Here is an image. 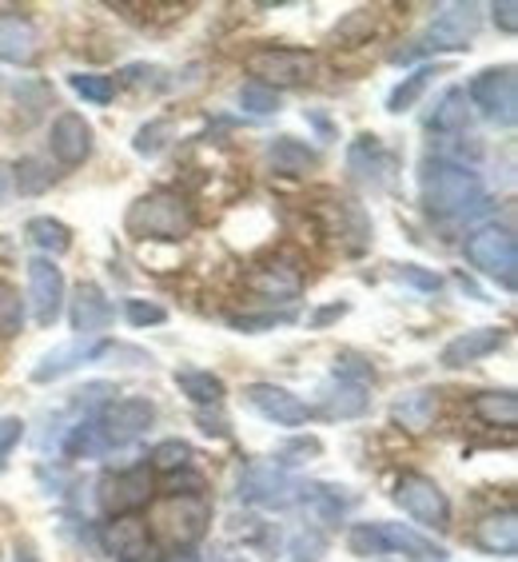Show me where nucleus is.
<instances>
[{
  "instance_id": "45",
  "label": "nucleus",
  "mask_w": 518,
  "mask_h": 562,
  "mask_svg": "<svg viewBox=\"0 0 518 562\" xmlns=\"http://www.w3.org/2000/svg\"><path fill=\"white\" fill-rule=\"evenodd\" d=\"M288 319H292L288 312H283V315H236V319H232V327H239V331L256 336V331H268V327L288 324Z\"/></svg>"
},
{
  "instance_id": "43",
  "label": "nucleus",
  "mask_w": 518,
  "mask_h": 562,
  "mask_svg": "<svg viewBox=\"0 0 518 562\" xmlns=\"http://www.w3.org/2000/svg\"><path fill=\"white\" fill-rule=\"evenodd\" d=\"M307 454H319V443H315V439H295V443L280 447V454H275V467H295V463H303Z\"/></svg>"
},
{
  "instance_id": "12",
  "label": "nucleus",
  "mask_w": 518,
  "mask_h": 562,
  "mask_svg": "<svg viewBox=\"0 0 518 562\" xmlns=\"http://www.w3.org/2000/svg\"><path fill=\"white\" fill-rule=\"evenodd\" d=\"M29 303L41 327H53L65 312V271L56 268L48 256L29 260Z\"/></svg>"
},
{
  "instance_id": "40",
  "label": "nucleus",
  "mask_w": 518,
  "mask_h": 562,
  "mask_svg": "<svg viewBox=\"0 0 518 562\" xmlns=\"http://www.w3.org/2000/svg\"><path fill=\"white\" fill-rule=\"evenodd\" d=\"M124 315H128V324L132 327H156L168 319V312H164L160 303H151V300H128L124 303Z\"/></svg>"
},
{
  "instance_id": "8",
  "label": "nucleus",
  "mask_w": 518,
  "mask_h": 562,
  "mask_svg": "<svg viewBox=\"0 0 518 562\" xmlns=\"http://www.w3.org/2000/svg\"><path fill=\"white\" fill-rule=\"evenodd\" d=\"M244 68L268 88H300L315 80L319 60H315V53H307V48H275V44H271V48H256V53L244 60Z\"/></svg>"
},
{
  "instance_id": "11",
  "label": "nucleus",
  "mask_w": 518,
  "mask_h": 562,
  "mask_svg": "<svg viewBox=\"0 0 518 562\" xmlns=\"http://www.w3.org/2000/svg\"><path fill=\"white\" fill-rule=\"evenodd\" d=\"M395 503H399L419 527H427V530L451 527V498H447V491L439 487L435 479L419 475V471L399 475V483H395Z\"/></svg>"
},
{
  "instance_id": "7",
  "label": "nucleus",
  "mask_w": 518,
  "mask_h": 562,
  "mask_svg": "<svg viewBox=\"0 0 518 562\" xmlns=\"http://www.w3.org/2000/svg\"><path fill=\"white\" fill-rule=\"evenodd\" d=\"M466 92V104H475L491 124L498 128H515L518 120V76L515 65H503V68H483V72L463 88Z\"/></svg>"
},
{
  "instance_id": "26",
  "label": "nucleus",
  "mask_w": 518,
  "mask_h": 562,
  "mask_svg": "<svg viewBox=\"0 0 518 562\" xmlns=\"http://www.w3.org/2000/svg\"><path fill=\"white\" fill-rule=\"evenodd\" d=\"M435 412H439L435 391H410V395H403V400L391 407V419H395V427H403V431L423 435L435 423Z\"/></svg>"
},
{
  "instance_id": "36",
  "label": "nucleus",
  "mask_w": 518,
  "mask_h": 562,
  "mask_svg": "<svg viewBox=\"0 0 518 562\" xmlns=\"http://www.w3.org/2000/svg\"><path fill=\"white\" fill-rule=\"evenodd\" d=\"M24 327V300L9 280H0V339L21 336Z\"/></svg>"
},
{
  "instance_id": "24",
  "label": "nucleus",
  "mask_w": 518,
  "mask_h": 562,
  "mask_svg": "<svg viewBox=\"0 0 518 562\" xmlns=\"http://www.w3.org/2000/svg\"><path fill=\"white\" fill-rule=\"evenodd\" d=\"M268 164H271V172H280V176H307L312 168H319V151L307 148V144L295 140V136H275V140L268 144Z\"/></svg>"
},
{
  "instance_id": "46",
  "label": "nucleus",
  "mask_w": 518,
  "mask_h": 562,
  "mask_svg": "<svg viewBox=\"0 0 518 562\" xmlns=\"http://www.w3.org/2000/svg\"><path fill=\"white\" fill-rule=\"evenodd\" d=\"M491 12H495V24L503 29V33H515L518 29V4L515 0H503V4H495Z\"/></svg>"
},
{
  "instance_id": "33",
  "label": "nucleus",
  "mask_w": 518,
  "mask_h": 562,
  "mask_svg": "<svg viewBox=\"0 0 518 562\" xmlns=\"http://www.w3.org/2000/svg\"><path fill=\"white\" fill-rule=\"evenodd\" d=\"M12 172H16V192H21V195H41L44 188L56 180L53 164L41 160V156H24V160L12 168Z\"/></svg>"
},
{
  "instance_id": "25",
  "label": "nucleus",
  "mask_w": 518,
  "mask_h": 562,
  "mask_svg": "<svg viewBox=\"0 0 518 562\" xmlns=\"http://www.w3.org/2000/svg\"><path fill=\"white\" fill-rule=\"evenodd\" d=\"M379 542H383V554L403 551V554H415V559H427V562H443L447 559V551L439 547V542L423 539V535L399 527V522H379Z\"/></svg>"
},
{
  "instance_id": "50",
  "label": "nucleus",
  "mask_w": 518,
  "mask_h": 562,
  "mask_svg": "<svg viewBox=\"0 0 518 562\" xmlns=\"http://www.w3.org/2000/svg\"><path fill=\"white\" fill-rule=\"evenodd\" d=\"M12 562H41V559H36L33 547H16V559H12Z\"/></svg>"
},
{
  "instance_id": "6",
  "label": "nucleus",
  "mask_w": 518,
  "mask_h": 562,
  "mask_svg": "<svg viewBox=\"0 0 518 562\" xmlns=\"http://www.w3.org/2000/svg\"><path fill=\"white\" fill-rule=\"evenodd\" d=\"M315 220H319V232L331 236L347 256H363L371 248V239H375L371 216L347 195L324 192V204H315Z\"/></svg>"
},
{
  "instance_id": "13",
  "label": "nucleus",
  "mask_w": 518,
  "mask_h": 562,
  "mask_svg": "<svg viewBox=\"0 0 518 562\" xmlns=\"http://www.w3.org/2000/svg\"><path fill=\"white\" fill-rule=\"evenodd\" d=\"M100 542L104 551L116 562H148L156 554V542H151V530L144 515H116L100 527Z\"/></svg>"
},
{
  "instance_id": "5",
  "label": "nucleus",
  "mask_w": 518,
  "mask_h": 562,
  "mask_svg": "<svg viewBox=\"0 0 518 562\" xmlns=\"http://www.w3.org/2000/svg\"><path fill=\"white\" fill-rule=\"evenodd\" d=\"M478 24H483V12H478V4H443V9L435 12L431 29L423 33V41L415 44V48H403V53H395L391 60L407 65V60H415V56L466 53V48H471V41L478 36Z\"/></svg>"
},
{
  "instance_id": "16",
  "label": "nucleus",
  "mask_w": 518,
  "mask_h": 562,
  "mask_svg": "<svg viewBox=\"0 0 518 562\" xmlns=\"http://www.w3.org/2000/svg\"><path fill=\"white\" fill-rule=\"evenodd\" d=\"M347 172L363 188H387L395 180V156L383 148L379 136H356L347 148Z\"/></svg>"
},
{
  "instance_id": "39",
  "label": "nucleus",
  "mask_w": 518,
  "mask_h": 562,
  "mask_svg": "<svg viewBox=\"0 0 518 562\" xmlns=\"http://www.w3.org/2000/svg\"><path fill=\"white\" fill-rule=\"evenodd\" d=\"M331 375L335 379H347V383H363V387H368L371 379H375V368H371L368 359H359V356H351V351H347V356L335 359Z\"/></svg>"
},
{
  "instance_id": "31",
  "label": "nucleus",
  "mask_w": 518,
  "mask_h": 562,
  "mask_svg": "<svg viewBox=\"0 0 518 562\" xmlns=\"http://www.w3.org/2000/svg\"><path fill=\"white\" fill-rule=\"evenodd\" d=\"M375 29H379V12L375 9H356V12H347L344 21L331 29V44L356 48V44H368Z\"/></svg>"
},
{
  "instance_id": "27",
  "label": "nucleus",
  "mask_w": 518,
  "mask_h": 562,
  "mask_svg": "<svg viewBox=\"0 0 518 562\" xmlns=\"http://www.w3.org/2000/svg\"><path fill=\"white\" fill-rule=\"evenodd\" d=\"M466 120H471V104H466V92L463 88H447L435 112L427 116V128L439 132V136H459L466 128Z\"/></svg>"
},
{
  "instance_id": "42",
  "label": "nucleus",
  "mask_w": 518,
  "mask_h": 562,
  "mask_svg": "<svg viewBox=\"0 0 518 562\" xmlns=\"http://www.w3.org/2000/svg\"><path fill=\"white\" fill-rule=\"evenodd\" d=\"M292 554L300 562H315L324 554V535H319V530H300L292 539Z\"/></svg>"
},
{
  "instance_id": "22",
  "label": "nucleus",
  "mask_w": 518,
  "mask_h": 562,
  "mask_svg": "<svg viewBox=\"0 0 518 562\" xmlns=\"http://www.w3.org/2000/svg\"><path fill=\"white\" fill-rule=\"evenodd\" d=\"M507 344V331L503 327H475V331H463L443 347L439 363L443 368H466V363H478V359L495 356L498 347Z\"/></svg>"
},
{
  "instance_id": "30",
  "label": "nucleus",
  "mask_w": 518,
  "mask_h": 562,
  "mask_svg": "<svg viewBox=\"0 0 518 562\" xmlns=\"http://www.w3.org/2000/svg\"><path fill=\"white\" fill-rule=\"evenodd\" d=\"M24 236L33 239L36 248L53 260V256H65L68 248H72V232H68V224H60V220L53 216H36L29 220V227H24Z\"/></svg>"
},
{
  "instance_id": "9",
  "label": "nucleus",
  "mask_w": 518,
  "mask_h": 562,
  "mask_svg": "<svg viewBox=\"0 0 518 562\" xmlns=\"http://www.w3.org/2000/svg\"><path fill=\"white\" fill-rule=\"evenodd\" d=\"M300 495H303V479L288 475L275 463H251L239 475V503H248V507L288 510L300 503Z\"/></svg>"
},
{
  "instance_id": "37",
  "label": "nucleus",
  "mask_w": 518,
  "mask_h": 562,
  "mask_svg": "<svg viewBox=\"0 0 518 562\" xmlns=\"http://www.w3.org/2000/svg\"><path fill=\"white\" fill-rule=\"evenodd\" d=\"M431 68H419V72H410L403 85H395L391 88V97H387V112H407L415 100L427 92V85H431Z\"/></svg>"
},
{
  "instance_id": "41",
  "label": "nucleus",
  "mask_w": 518,
  "mask_h": 562,
  "mask_svg": "<svg viewBox=\"0 0 518 562\" xmlns=\"http://www.w3.org/2000/svg\"><path fill=\"white\" fill-rule=\"evenodd\" d=\"M403 283H410V288H419V292H439L443 288V280L435 276V271L419 268V263H399V271H395Z\"/></svg>"
},
{
  "instance_id": "3",
  "label": "nucleus",
  "mask_w": 518,
  "mask_h": 562,
  "mask_svg": "<svg viewBox=\"0 0 518 562\" xmlns=\"http://www.w3.org/2000/svg\"><path fill=\"white\" fill-rule=\"evenodd\" d=\"M207 519H212V510H207L204 495H164L160 510L148 522L156 551L188 554L195 542L204 539Z\"/></svg>"
},
{
  "instance_id": "32",
  "label": "nucleus",
  "mask_w": 518,
  "mask_h": 562,
  "mask_svg": "<svg viewBox=\"0 0 518 562\" xmlns=\"http://www.w3.org/2000/svg\"><path fill=\"white\" fill-rule=\"evenodd\" d=\"M192 459L195 451L180 439H164V443L151 447L148 454V467L151 471H164V475H180V471H192Z\"/></svg>"
},
{
  "instance_id": "48",
  "label": "nucleus",
  "mask_w": 518,
  "mask_h": 562,
  "mask_svg": "<svg viewBox=\"0 0 518 562\" xmlns=\"http://www.w3.org/2000/svg\"><path fill=\"white\" fill-rule=\"evenodd\" d=\"M307 120H312V124H315L319 132H324V136H331V120H327L324 112H307Z\"/></svg>"
},
{
  "instance_id": "19",
  "label": "nucleus",
  "mask_w": 518,
  "mask_h": 562,
  "mask_svg": "<svg viewBox=\"0 0 518 562\" xmlns=\"http://www.w3.org/2000/svg\"><path fill=\"white\" fill-rule=\"evenodd\" d=\"M112 300L100 292L97 283H76L72 300H68V319H72V331L80 336H100L104 327L112 324Z\"/></svg>"
},
{
  "instance_id": "17",
  "label": "nucleus",
  "mask_w": 518,
  "mask_h": 562,
  "mask_svg": "<svg viewBox=\"0 0 518 562\" xmlns=\"http://www.w3.org/2000/svg\"><path fill=\"white\" fill-rule=\"evenodd\" d=\"M251 292L263 295V300H275V303H292L295 295L303 292V271L295 260H263L244 276Z\"/></svg>"
},
{
  "instance_id": "1",
  "label": "nucleus",
  "mask_w": 518,
  "mask_h": 562,
  "mask_svg": "<svg viewBox=\"0 0 518 562\" xmlns=\"http://www.w3.org/2000/svg\"><path fill=\"white\" fill-rule=\"evenodd\" d=\"M419 195L423 207L439 220L475 216L486 204L483 180H478L475 168H466L459 160H443V156H427L419 164Z\"/></svg>"
},
{
  "instance_id": "38",
  "label": "nucleus",
  "mask_w": 518,
  "mask_h": 562,
  "mask_svg": "<svg viewBox=\"0 0 518 562\" xmlns=\"http://www.w3.org/2000/svg\"><path fill=\"white\" fill-rule=\"evenodd\" d=\"M168 136H172V124H168V120H151V124H144V128L136 132L132 148L140 151V156H160Z\"/></svg>"
},
{
  "instance_id": "21",
  "label": "nucleus",
  "mask_w": 518,
  "mask_h": 562,
  "mask_svg": "<svg viewBox=\"0 0 518 562\" xmlns=\"http://www.w3.org/2000/svg\"><path fill=\"white\" fill-rule=\"evenodd\" d=\"M41 56V33L21 12H0V60L9 65H33Z\"/></svg>"
},
{
  "instance_id": "29",
  "label": "nucleus",
  "mask_w": 518,
  "mask_h": 562,
  "mask_svg": "<svg viewBox=\"0 0 518 562\" xmlns=\"http://www.w3.org/2000/svg\"><path fill=\"white\" fill-rule=\"evenodd\" d=\"M176 387L184 391L195 407H219L224 403V379L212 375V371H176Z\"/></svg>"
},
{
  "instance_id": "14",
  "label": "nucleus",
  "mask_w": 518,
  "mask_h": 562,
  "mask_svg": "<svg viewBox=\"0 0 518 562\" xmlns=\"http://www.w3.org/2000/svg\"><path fill=\"white\" fill-rule=\"evenodd\" d=\"M244 400H248L251 412L263 415L275 427H303L315 415L300 395H292L288 387H275V383H251V387H244Z\"/></svg>"
},
{
  "instance_id": "2",
  "label": "nucleus",
  "mask_w": 518,
  "mask_h": 562,
  "mask_svg": "<svg viewBox=\"0 0 518 562\" xmlns=\"http://www.w3.org/2000/svg\"><path fill=\"white\" fill-rule=\"evenodd\" d=\"M195 212L184 192L176 188H151L144 192L124 216V232L132 239H156V244H180L192 236Z\"/></svg>"
},
{
  "instance_id": "10",
  "label": "nucleus",
  "mask_w": 518,
  "mask_h": 562,
  "mask_svg": "<svg viewBox=\"0 0 518 562\" xmlns=\"http://www.w3.org/2000/svg\"><path fill=\"white\" fill-rule=\"evenodd\" d=\"M156 495V471L148 463H132L124 471H109L100 479V507L109 510V519L116 515H140Z\"/></svg>"
},
{
  "instance_id": "20",
  "label": "nucleus",
  "mask_w": 518,
  "mask_h": 562,
  "mask_svg": "<svg viewBox=\"0 0 518 562\" xmlns=\"http://www.w3.org/2000/svg\"><path fill=\"white\" fill-rule=\"evenodd\" d=\"M315 400H319L315 412L324 415V419H359L371 407V395L363 383H347V379H335V375L327 383H319Z\"/></svg>"
},
{
  "instance_id": "28",
  "label": "nucleus",
  "mask_w": 518,
  "mask_h": 562,
  "mask_svg": "<svg viewBox=\"0 0 518 562\" xmlns=\"http://www.w3.org/2000/svg\"><path fill=\"white\" fill-rule=\"evenodd\" d=\"M471 415L486 427H515L518 423V395L515 391H483L471 400Z\"/></svg>"
},
{
  "instance_id": "23",
  "label": "nucleus",
  "mask_w": 518,
  "mask_h": 562,
  "mask_svg": "<svg viewBox=\"0 0 518 562\" xmlns=\"http://www.w3.org/2000/svg\"><path fill=\"white\" fill-rule=\"evenodd\" d=\"M475 547L495 559H515L518 554V519L515 510H491L475 522Z\"/></svg>"
},
{
  "instance_id": "15",
  "label": "nucleus",
  "mask_w": 518,
  "mask_h": 562,
  "mask_svg": "<svg viewBox=\"0 0 518 562\" xmlns=\"http://www.w3.org/2000/svg\"><path fill=\"white\" fill-rule=\"evenodd\" d=\"M109 347H112L109 339H100V336H76L72 344L53 347V351L33 368V383H56V379L72 375L80 363H92V359L109 356Z\"/></svg>"
},
{
  "instance_id": "4",
  "label": "nucleus",
  "mask_w": 518,
  "mask_h": 562,
  "mask_svg": "<svg viewBox=\"0 0 518 562\" xmlns=\"http://www.w3.org/2000/svg\"><path fill=\"white\" fill-rule=\"evenodd\" d=\"M466 263L483 271L486 280H495L503 292L518 288V239L507 224H483L475 227L463 244Z\"/></svg>"
},
{
  "instance_id": "47",
  "label": "nucleus",
  "mask_w": 518,
  "mask_h": 562,
  "mask_svg": "<svg viewBox=\"0 0 518 562\" xmlns=\"http://www.w3.org/2000/svg\"><path fill=\"white\" fill-rule=\"evenodd\" d=\"M339 315H347V303H331V307H324V312H315L312 315V327L331 324V319H339Z\"/></svg>"
},
{
  "instance_id": "44",
  "label": "nucleus",
  "mask_w": 518,
  "mask_h": 562,
  "mask_svg": "<svg viewBox=\"0 0 518 562\" xmlns=\"http://www.w3.org/2000/svg\"><path fill=\"white\" fill-rule=\"evenodd\" d=\"M21 435H24V423L16 419V415L0 419V467L9 463V454H12V447L21 443Z\"/></svg>"
},
{
  "instance_id": "18",
  "label": "nucleus",
  "mask_w": 518,
  "mask_h": 562,
  "mask_svg": "<svg viewBox=\"0 0 518 562\" xmlns=\"http://www.w3.org/2000/svg\"><path fill=\"white\" fill-rule=\"evenodd\" d=\"M48 148L65 168H80L92 156V124L80 112H60L48 132Z\"/></svg>"
},
{
  "instance_id": "49",
  "label": "nucleus",
  "mask_w": 518,
  "mask_h": 562,
  "mask_svg": "<svg viewBox=\"0 0 518 562\" xmlns=\"http://www.w3.org/2000/svg\"><path fill=\"white\" fill-rule=\"evenodd\" d=\"M9 188H12V180H9V168H4V164H0V204H4V200H9Z\"/></svg>"
},
{
  "instance_id": "35",
  "label": "nucleus",
  "mask_w": 518,
  "mask_h": 562,
  "mask_svg": "<svg viewBox=\"0 0 518 562\" xmlns=\"http://www.w3.org/2000/svg\"><path fill=\"white\" fill-rule=\"evenodd\" d=\"M236 100H239V109L251 112V116H271V112H280V92L268 85H259V80L239 85Z\"/></svg>"
},
{
  "instance_id": "34",
  "label": "nucleus",
  "mask_w": 518,
  "mask_h": 562,
  "mask_svg": "<svg viewBox=\"0 0 518 562\" xmlns=\"http://www.w3.org/2000/svg\"><path fill=\"white\" fill-rule=\"evenodd\" d=\"M76 97H85L88 104H112L116 100V80L104 72H72L68 76Z\"/></svg>"
},
{
  "instance_id": "51",
  "label": "nucleus",
  "mask_w": 518,
  "mask_h": 562,
  "mask_svg": "<svg viewBox=\"0 0 518 562\" xmlns=\"http://www.w3.org/2000/svg\"><path fill=\"white\" fill-rule=\"evenodd\" d=\"M0 88H4V80H0Z\"/></svg>"
}]
</instances>
